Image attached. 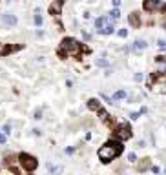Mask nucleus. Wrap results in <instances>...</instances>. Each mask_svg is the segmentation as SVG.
<instances>
[{"mask_svg": "<svg viewBox=\"0 0 166 175\" xmlns=\"http://www.w3.org/2000/svg\"><path fill=\"white\" fill-rule=\"evenodd\" d=\"M121 152H122V146H117V144L110 142V144H106V146H102V148L99 150V159H101L102 163H110V161H113Z\"/></svg>", "mask_w": 166, "mask_h": 175, "instance_id": "1", "label": "nucleus"}, {"mask_svg": "<svg viewBox=\"0 0 166 175\" xmlns=\"http://www.w3.org/2000/svg\"><path fill=\"white\" fill-rule=\"evenodd\" d=\"M128 20H130V24H132V26H133V27H137V26H139V24H141V20H139V13H132V15H130V18H128Z\"/></svg>", "mask_w": 166, "mask_h": 175, "instance_id": "10", "label": "nucleus"}, {"mask_svg": "<svg viewBox=\"0 0 166 175\" xmlns=\"http://www.w3.org/2000/svg\"><path fill=\"white\" fill-rule=\"evenodd\" d=\"M88 108L93 111H101V102L97 99H91V100H88Z\"/></svg>", "mask_w": 166, "mask_h": 175, "instance_id": "9", "label": "nucleus"}, {"mask_svg": "<svg viewBox=\"0 0 166 175\" xmlns=\"http://www.w3.org/2000/svg\"><path fill=\"white\" fill-rule=\"evenodd\" d=\"M60 9H62V4H60V2H53V4L49 5V11H51L53 15H55V13H58Z\"/></svg>", "mask_w": 166, "mask_h": 175, "instance_id": "12", "label": "nucleus"}, {"mask_svg": "<svg viewBox=\"0 0 166 175\" xmlns=\"http://www.w3.org/2000/svg\"><path fill=\"white\" fill-rule=\"evenodd\" d=\"M35 24L37 26H42V16L40 15H35Z\"/></svg>", "mask_w": 166, "mask_h": 175, "instance_id": "18", "label": "nucleus"}, {"mask_svg": "<svg viewBox=\"0 0 166 175\" xmlns=\"http://www.w3.org/2000/svg\"><path fill=\"white\" fill-rule=\"evenodd\" d=\"M35 119H42V111H40V110H38V111L35 113Z\"/></svg>", "mask_w": 166, "mask_h": 175, "instance_id": "26", "label": "nucleus"}, {"mask_svg": "<svg viewBox=\"0 0 166 175\" xmlns=\"http://www.w3.org/2000/svg\"><path fill=\"white\" fill-rule=\"evenodd\" d=\"M18 159H20V164H22L26 170H29V172H31V170H35V168H37V159H35V157H31V155H27V153H22Z\"/></svg>", "mask_w": 166, "mask_h": 175, "instance_id": "3", "label": "nucleus"}, {"mask_svg": "<svg viewBox=\"0 0 166 175\" xmlns=\"http://www.w3.org/2000/svg\"><path fill=\"white\" fill-rule=\"evenodd\" d=\"M152 91L166 95V80H157V82H154V84H152Z\"/></svg>", "mask_w": 166, "mask_h": 175, "instance_id": "6", "label": "nucleus"}, {"mask_svg": "<svg viewBox=\"0 0 166 175\" xmlns=\"http://www.w3.org/2000/svg\"><path fill=\"white\" fill-rule=\"evenodd\" d=\"M97 66L104 68V66H108V60H102V58H97Z\"/></svg>", "mask_w": 166, "mask_h": 175, "instance_id": "16", "label": "nucleus"}, {"mask_svg": "<svg viewBox=\"0 0 166 175\" xmlns=\"http://www.w3.org/2000/svg\"><path fill=\"white\" fill-rule=\"evenodd\" d=\"M113 29H115V27H113L111 24H108V26H104L102 29H99V33H101V35H111V33H113Z\"/></svg>", "mask_w": 166, "mask_h": 175, "instance_id": "11", "label": "nucleus"}, {"mask_svg": "<svg viewBox=\"0 0 166 175\" xmlns=\"http://www.w3.org/2000/svg\"><path fill=\"white\" fill-rule=\"evenodd\" d=\"M2 22L7 26H15L16 24V16L15 15H2Z\"/></svg>", "mask_w": 166, "mask_h": 175, "instance_id": "8", "label": "nucleus"}, {"mask_svg": "<svg viewBox=\"0 0 166 175\" xmlns=\"http://www.w3.org/2000/svg\"><path fill=\"white\" fill-rule=\"evenodd\" d=\"M119 37H128V29H119Z\"/></svg>", "mask_w": 166, "mask_h": 175, "instance_id": "19", "label": "nucleus"}, {"mask_svg": "<svg viewBox=\"0 0 166 175\" xmlns=\"http://www.w3.org/2000/svg\"><path fill=\"white\" fill-rule=\"evenodd\" d=\"M163 26H164V27H166V20H163Z\"/></svg>", "mask_w": 166, "mask_h": 175, "instance_id": "30", "label": "nucleus"}, {"mask_svg": "<svg viewBox=\"0 0 166 175\" xmlns=\"http://www.w3.org/2000/svg\"><path fill=\"white\" fill-rule=\"evenodd\" d=\"M117 137H119L121 141L130 139V137H132V130H130V126H128V124H122V126L117 130Z\"/></svg>", "mask_w": 166, "mask_h": 175, "instance_id": "5", "label": "nucleus"}, {"mask_svg": "<svg viewBox=\"0 0 166 175\" xmlns=\"http://www.w3.org/2000/svg\"><path fill=\"white\" fill-rule=\"evenodd\" d=\"M122 99H126V91H124V89H119V91H115V95H113V100H122Z\"/></svg>", "mask_w": 166, "mask_h": 175, "instance_id": "13", "label": "nucleus"}, {"mask_svg": "<svg viewBox=\"0 0 166 175\" xmlns=\"http://www.w3.org/2000/svg\"><path fill=\"white\" fill-rule=\"evenodd\" d=\"M0 53H4V46L2 44H0Z\"/></svg>", "mask_w": 166, "mask_h": 175, "instance_id": "29", "label": "nucleus"}, {"mask_svg": "<svg viewBox=\"0 0 166 175\" xmlns=\"http://www.w3.org/2000/svg\"><path fill=\"white\" fill-rule=\"evenodd\" d=\"M139 115H141V113H132V115H130V117H132V119H133V121H135V119H139Z\"/></svg>", "mask_w": 166, "mask_h": 175, "instance_id": "27", "label": "nucleus"}, {"mask_svg": "<svg viewBox=\"0 0 166 175\" xmlns=\"http://www.w3.org/2000/svg\"><path fill=\"white\" fill-rule=\"evenodd\" d=\"M5 142V135H0V144H4Z\"/></svg>", "mask_w": 166, "mask_h": 175, "instance_id": "28", "label": "nucleus"}, {"mask_svg": "<svg viewBox=\"0 0 166 175\" xmlns=\"http://www.w3.org/2000/svg\"><path fill=\"white\" fill-rule=\"evenodd\" d=\"M4 133H5V135H9V133H11V126H9V124H5V126H4Z\"/></svg>", "mask_w": 166, "mask_h": 175, "instance_id": "22", "label": "nucleus"}, {"mask_svg": "<svg viewBox=\"0 0 166 175\" xmlns=\"http://www.w3.org/2000/svg\"><path fill=\"white\" fill-rule=\"evenodd\" d=\"M143 79H144V77H143V73H137V75H135V80H137V82H141Z\"/></svg>", "mask_w": 166, "mask_h": 175, "instance_id": "24", "label": "nucleus"}, {"mask_svg": "<svg viewBox=\"0 0 166 175\" xmlns=\"http://www.w3.org/2000/svg\"><path fill=\"white\" fill-rule=\"evenodd\" d=\"M128 161H132V163H135V161H137V155H135V153L132 152V153L128 155Z\"/></svg>", "mask_w": 166, "mask_h": 175, "instance_id": "21", "label": "nucleus"}, {"mask_svg": "<svg viewBox=\"0 0 166 175\" xmlns=\"http://www.w3.org/2000/svg\"><path fill=\"white\" fill-rule=\"evenodd\" d=\"M106 22H108V18H104V16H101V18H97V20H95V26H97L99 29H102Z\"/></svg>", "mask_w": 166, "mask_h": 175, "instance_id": "14", "label": "nucleus"}, {"mask_svg": "<svg viewBox=\"0 0 166 175\" xmlns=\"http://www.w3.org/2000/svg\"><path fill=\"white\" fill-rule=\"evenodd\" d=\"M82 37H84V40H90V38H91V35H90V33H86V31L82 33Z\"/></svg>", "mask_w": 166, "mask_h": 175, "instance_id": "25", "label": "nucleus"}, {"mask_svg": "<svg viewBox=\"0 0 166 175\" xmlns=\"http://www.w3.org/2000/svg\"><path fill=\"white\" fill-rule=\"evenodd\" d=\"M80 44L73 38H64L62 44H60V55H66V57H73V55H79L80 53Z\"/></svg>", "mask_w": 166, "mask_h": 175, "instance_id": "2", "label": "nucleus"}, {"mask_svg": "<svg viewBox=\"0 0 166 175\" xmlns=\"http://www.w3.org/2000/svg\"><path fill=\"white\" fill-rule=\"evenodd\" d=\"M101 119H102V121H108V119H110V115H108L106 111H102V110H101Z\"/></svg>", "mask_w": 166, "mask_h": 175, "instance_id": "20", "label": "nucleus"}, {"mask_svg": "<svg viewBox=\"0 0 166 175\" xmlns=\"http://www.w3.org/2000/svg\"><path fill=\"white\" fill-rule=\"evenodd\" d=\"M150 166V159H143V163H139V170H146Z\"/></svg>", "mask_w": 166, "mask_h": 175, "instance_id": "15", "label": "nucleus"}, {"mask_svg": "<svg viewBox=\"0 0 166 175\" xmlns=\"http://www.w3.org/2000/svg\"><path fill=\"white\" fill-rule=\"evenodd\" d=\"M159 47H161L163 51H166V40H159Z\"/></svg>", "mask_w": 166, "mask_h": 175, "instance_id": "23", "label": "nucleus"}, {"mask_svg": "<svg viewBox=\"0 0 166 175\" xmlns=\"http://www.w3.org/2000/svg\"><path fill=\"white\" fill-rule=\"evenodd\" d=\"M143 5H144V9H146V11H154V9H166V4H164V2H155V0H146Z\"/></svg>", "mask_w": 166, "mask_h": 175, "instance_id": "4", "label": "nucleus"}, {"mask_svg": "<svg viewBox=\"0 0 166 175\" xmlns=\"http://www.w3.org/2000/svg\"><path fill=\"white\" fill-rule=\"evenodd\" d=\"M146 46H148V42H146V40H143V38H139V40H135V42H133L132 49H133V51H141V49H144Z\"/></svg>", "mask_w": 166, "mask_h": 175, "instance_id": "7", "label": "nucleus"}, {"mask_svg": "<svg viewBox=\"0 0 166 175\" xmlns=\"http://www.w3.org/2000/svg\"><path fill=\"white\" fill-rule=\"evenodd\" d=\"M119 15H121V13H119V9H113V11L110 13V16H111V18H119Z\"/></svg>", "mask_w": 166, "mask_h": 175, "instance_id": "17", "label": "nucleus"}]
</instances>
